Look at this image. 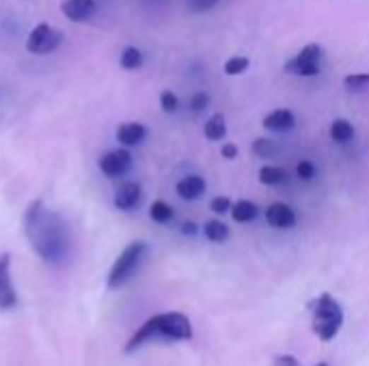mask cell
<instances>
[{"label":"cell","instance_id":"cell-10","mask_svg":"<svg viewBox=\"0 0 369 366\" xmlns=\"http://www.w3.org/2000/svg\"><path fill=\"white\" fill-rule=\"evenodd\" d=\"M98 11V3L95 0H63V5H61V13L80 24V22H89Z\"/></svg>","mask_w":369,"mask_h":366},{"label":"cell","instance_id":"cell-24","mask_svg":"<svg viewBox=\"0 0 369 366\" xmlns=\"http://www.w3.org/2000/svg\"><path fill=\"white\" fill-rule=\"evenodd\" d=\"M344 85L350 91H361L365 87H369V73H350L344 78Z\"/></svg>","mask_w":369,"mask_h":366},{"label":"cell","instance_id":"cell-26","mask_svg":"<svg viewBox=\"0 0 369 366\" xmlns=\"http://www.w3.org/2000/svg\"><path fill=\"white\" fill-rule=\"evenodd\" d=\"M296 175L303 181H311L315 177V164H313V161H309V159H300L296 164Z\"/></svg>","mask_w":369,"mask_h":366},{"label":"cell","instance_id":"cell-17","mask_svg":"<svg viewBox=\"0 0 369 366\" xmlns=\"http://www.w3.org/2000/svg\"><path fill=\"white\" fill-rule=\"evenodd\" d=\"M203 235L208 237L210 241H214V243H223V241L229 239L231 231H229V226L223 220H208L203 224Z\"/></svg>","mask_w":369,"mask_h":366},{"label":"cell","instance_id":"cell-2","mask_svg":"<svg viewBox=\"0 0 369 366\" xmlns=\"http://www.w3.org/2000/svg\"><path fill=\"white\" fill-rule=\"evenodd\" d=\"M190 341L192 338V323L184 312H162L151 319H147L141 330L134 332V336L128 343V351H134L143 347L149 341Z\"/></svg>","mask_w":369,"mask_h":366},{"label":"cell","instance_id":"cell-23","mask_svg":"<svg viewBox=\"0 0 369 366\" xmlns=\"http://www.w3.org/2000/svg\"><path fill=\"white\" fill-rule=\"evenodd\" d=\"M276 151H279V147L268 138H257L253 142V153L257 157H272V155H276Z\"/></svg>","mask_w":369,"mask_h":366},{"label":"cell","instance_id":"cell-32","mask_svg":"<svg viewBox=\"0 0 369 366\" xmlns=\"http://www.w3.org/2000/svg\"><path fill=\"white\" fill-rule=\"evenodd\" d=\"M180 231H182L184 235H188V237H194V235L199 233V226H197V222L186 220V222H182V224H180Z\"/></svg>","mask_w":369,"mask_h":366},{"label":"cell","instance_id":"cell-28","mask_svg":"<svg viewBox=\"0 0 369 366\" xmlns=\"http://www.w3.org/2000/svg\"><path fill=\"white\" fill-rule=\"evenodd\" d=\"M208 106H210V95H208V93H197V95H192V99H190V110H192V112H203Z\"/></svg>","mask_w":369,"mask_h":366},{"label":"cell","instance_id":"cell-16","mask_svg":"<svg viewBox=\"0 0 369 366\" xmlns=\"http://www.w3.org/2000/svg\"><path fill=\"white\" fill-rule=\"evenodd\" d=\"M231 218L235 220V222H253L255 218H257V214H259V207L255 205L253 200H238V202H233V207H231Z\"/></svg>","mask_w":369,"mask_h":366},{"label":"cell","instance_id":"cell-12","mask_svg":"<svg viewBox=\"0 0 369 366\" xmlns=\"http://www.w3.org/2000/svg\"><path fill=\"white\" fill-rule=\"evenodd\" d=\"M294 126H296V116H294L292 110H287V108L272 110L270 114L264 116V128L270 130V132H290Z\"/></svg>","mask_w":369,"mask_h":366},{"label":"cell","instance_id":"cell-20","mask_svg":"<svg viewBox=\"0 0 369 366\" xmlns=\"http://www.w3.org/2000/svg\"><path fill=\"white\" fill-rule=\"evenodd\" d=\"M143 61H145L143 52H141L139 48H134V46H130V48L123 50V52H121V59H119L121 67L128 69V71L141 69V67H143Z\"/></svg>","mask_w":369,"mask_h":366},{"label":"cell","instance_id":"cell-4","mask_svg":"<svg viewBox=\"0 0 369 366\" xmlns=\"http://www.w3.org/2000/svg\"><path fill=\"white\" fill-rule=\"evenodd\" d=\"M145 255H147V243L145 241H132V243H128V246L123 248V252L117 257V261L112 263V267H110L108 287L110 289L123 287V284H126L136 274V269L141 267Z\"/></svg>","mask_w":369,"mask_h":366},{"label":"cell","instance_id":"cell-15","mask_svg":"<svg viewBox=\"0 0 369 366\" xmlns=\"http://www.w3.org/2000/svg\"><path fill=\"white\" fill-rule=\"evenodd\" d=\"M203 136L208 140H212V142H218L227 136V118H225L223 112H214L208 121H205Z\"/></svg>","mask_w":369,"mask_h":366},{"label":"cell","instance_id":"cell-7","mask_svg":"<svg viewBox=\"0 0 369 366\" xmlns=\"http://www.w3.org/2000/svg\"><path fill=\"white\" fill-rule=\"evenodd\" d=\"M98 166L110 179L123 177V175H126L132 169V155H130L128 149H115V151H108V153H104L100 157Z\"/></svg>","mask_w":369,"mask_h":366},{"label":"cell","instance_id":"cell-14","mask_svg":"<svg viewBox=\"0 0 369 366\" xmlns=\"http://www.w3.org/2000/svg\"><path fill=\"white\" fill-rule=\"evenodd\" d=\"M180 198L184 200H197L205 194V179L199 177V175H186L177 181L175 185Z\"/></svg>","mask_w":369,"mask_h":366},{"label":"cell","instance_id":"cell-1","mask_svg":"<svg viewBox=\"0 0 369 366\" xmlns=\"http://www.w3.org/2000/svg\"><path fill=\"white\" fill-rule=\"evenodd\" d=\"M24 233L30 248L48 265H63L71 252V237L67 222L50 209L44 200H33L24 216Z\"/></svg>","mask_w":369,"mask_h":366},{"label":"cell","instance_id":"cell-30","mask_svg":"<svg viewBox=\"0 0 369 366\" xmlns=\"http://www.w3.org/2000/svg\"><path fill=\"white\" fill-rule=\"evenodd\" d=\"M272 366H300V362L294 358V355H276L274 358V362H272Z\"/></svg>","mask_w":369,"mask_h":366},{"label":"cell","instance_id":"cell-25","mask_svg":"<svg viewBox=\"0 0 369 366\" xmlns=\"http://www.w3.org/2000/svg\"><path fill=\"white\" fill-rule=\"evenodd\" d=\"M160 108L164 112H169V114L177 112L180 110V97L173 91H162L160 93Z\"/></svg>","mask_w":369,"mask_h":366},{"label":"cell","instance_id":"cell-33","mask_svg":"<svg viewBox=\"0 0 369 366\" xmlns=\"http://www.w3.org/2000/svg\"><path fill=\"white\" fill-rule=\"evenodd\" d=\"M317 366H328V364H324V362H322V364H317Z\"/></svg>","mask_w":369,"mask_h":366},{"label":"cell","instance_id":"cell-8","mask_svg":"<svg viewBox=\"0 0 369 366\" xmlns=\"http://www.w3.org/2000/svg\"><path fill=\"white\" fill-rule=\"evenodd\" d=\"M18 304V293L11 280V255H0V308L9 310Z\"/></svg>","mask_w":369,"mask_h":366},{"label":"cell","instance_id":"cell-27","mask_svg":"<svg viewBox=\"0 0 369 366\" xmlns=\"http://www.w3.org/2000/svg\"><path fill=\"white\" fill-rule=\"evenodd\" d=\"M231 207H233V202H231V198H227V196H214V198L210 200V209H212L214 214H227V212H231Z\"/></svg>","mask_w":369,"mask_h":366},{"label":"cell","instance_id":"cell-13","mask_svg":"<svg viewBox=\"0 0 369 366\" xmlns=\"http://www.w3.org/2000/svg\"><path fill=\"white\" fill-rule=\"evenodd\" d=\"M147 136V128L139 121H128V123H121L119 130H117V140L123 145V147H134L139 142H143Z\"/></svg>","mask_w":369,"mask_h":366},{"label":"cell","instance_id":"cell-31","mask_svg":"<svg viewBox=\"0 0 369 366\" xmlns=\"http://www.w3.org/2000/svg\"><path fill=\"white\" fill-rule=\"evenodd\" d=\"M238 145L235 142H225L223 145V149H221V155L225 157V159H235L238 157Z\"/></svg>","mask_w":369,"mask_h":366},{"label":"cell","instance_id":"cell-9","mask_svg":"<svg viewBox=\"0 0 369 366\" xmlns=\"http://www.w3.org/2000/svg\"><path fill=\"white\" fill-rule=\"evenodd\" d=\"M141 196H143V190H141V183L136 181H123L115 196H112V205L119 209V212H132L139 202H141Z\"/></svg>","mask_w":369,"mask_h":366},{"label":"cell","instance_id":"cell-11","mask_svg":"<svg viewBox=\"0 0 369 366\" xmlns=\"http://www.w3.org/2000/svg\"><path fill=\"white\" fill-rule=\"evenodd\" d=\"M296 212L285 202H272L266 209V222L274 228H292L296 224Z\"/></svg>","mask_w":369,"mask_h":366},{"label":"cell","instance_id":"cell-21","mask_svg":"<svg viewBox=\"0 0 369 366\" xmlns=\"http://www.w3.org/2000/svg\"><path fill=\"white\" fill-rule=\"evenodd\" d=\"M285 181V171L279 166H262L259 169V183L262 185H281Z\"/></svg>","mask_w":369,"mask_h":366},{"label":"cell","instance_id":"cell-5","mask_svg":"<svg viewBox=\"0 0 369 366\" xmlns=\"http://www.w3.org/2000/svg\"><path fill=\"white\" fill-rule=\"evenodd\" d=\"M324 59V48L317 44H309L305 46L294 59H290L285 63V73L290 75H303V78H311L320 73V61Z\"/></svg>","mask_w":369,"mask_h":366},{"label":"cell","instance_id":"cell-19","mask_svg":"<svg viewBox=\"0 0 369 366\" xmlns=\"http://www.w3.org/2000/svg\"><path fill=\"white\" fill-rule=\"evenodd\" d=\"M149 218L158 224H167L175 218V209L164 200H153L149 207Z\"/></svg>","mask_w":369,"mask_h":366},{"label":"cell","instance_id":"cell-22","mask_svg":"<svg viewBox=\"0 0 369 366\" xmlns=\"http://www.w3.org/2000/svg\"><path fill=\"white\" fill-rule=\"evenodd\" d=\"M249 67H251V61L246 59V56H231L225 63V73L227 75H242Z\"/></svg>","mask_w":369,"mask_h":366},{"label":"cell","instance_id":"cell-6","mask_svg":"<svg viewBox=\"0 0 369 366\" xmlns=\"http://www.w3.org/2000/svg\"><path fill=\"white\" fill-rule=\"evenodd\" d=\"M63 42V32L57 30L54 26L50 24H37L30 32H28V39H26V50L30 54H37V56H44V54H50L54 52Z\"/></svg>","mask_w":369,"mask_h":366},{"label":"cell","instance_id":"cell-18","mask_svg":"<svg viewBox=\"0 0 369 366\" xmlns=\"http://www.w3.org/2000/svg\"><path fill=\"white\" fill-rule=\"evenodd\" d=\"M328 134H331V138H333L335 142L344 145V142L352 140V136H354V126L350 123L348 118H335L333 126H331V130H328Z\"/></svg>","mask_w":369,"mask_h":366},{"label":"cell","instance_id":"cell-29","mask_svg":"<svg viewBox=\"0 0 369 366\" xmlns=\"http://www.w3.org/2000/svg\"><path fill=\"white\" fill-rule=\"evenodd\" d=\"M216 3H218V0H188V9H190V11L201 13V11H208V9H212Z\"/></svg>","mask_w":369,"mask_h":366},{"label":"cell","instance_id":"cell-3","mask_svg":"<svg viewBox=\"0 0 369 366\" xmlns=\"http://www.w3.org/2000/svg\"><path fill=\"white\" fill-rule=\"evenodd\" d=\"M309 310H311V330L313 334L328 343L333 341L341 325H344V310L341 304L331 295V293H322L315 300L309 302Z\"/></svg>","mask_w":369,"mask_h":366}]
</instances>
